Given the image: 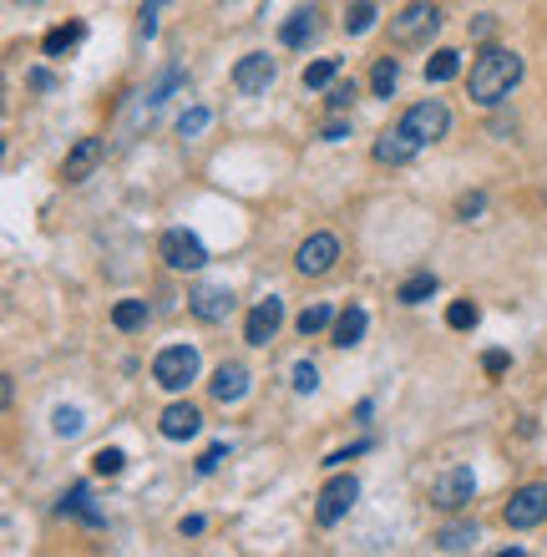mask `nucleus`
Masks as SVG:
<instances>
[{
	"mask_svg": "<svg viewBox=\"0 0 547 557\" xmlns=\"http://www.w3.org/2000/svg\"><path fill=\"white\" fill-rule=\"evenodd\" d=\"M208 390H213V401H218V406L244 401V395H249V370H244V365H218Z\"/></svg>",
	"mask_w": 547,
	"mask_h": 557,
	"instance_id": "obj_16",
	"label": "nucleus"
},
{
	"mask_svg": "<svg viewBox=\"0 0 547 557\" xmlns=\"http://www.w3.org/2000/svg\"><path fill=\"white\" fill-rule=\"evenodd\" d=\"M340 137H350V122H340V117L325 122V142H340Z\"/></svg>",
	"mask_w": 547,
	"mask_h": 557,
	"instance_id": "obj_41",
	"label": "nucleus"
},
{
	"mask_svg": "<svg viewBox=\"0 0 547 557\" xmlns=\"http://www.w3.org/2000/svg\"><path fill=\"white\" fill-rule=\"evenodd\" d=\"M112 325H117V330H127V335H132V330H142V325H147V299H122V304L112 309Z\"/></svg>",
	"mask_w": 547,
	"mask_h": 557,
	"instance_id": "obj_25",
	"label": "nucleus"
},
{
	"mask_svg": "<svg viewBox=\"0 0 547 557\" xmlns=\"http://www.w3.org/2000/svg\"><path fill=\"white\" fill-rule=\"evenodd\" d=\"M335 259H340V238H335V233H309L304 244L294 249V269H299L304 279L330 274V269H335Z\"/></svg>",
	"mask_w": 547,
	"mask_h": 557,
	"instance_id": "obj_8",
	"label": "nucleus"
},
{
	"mask_svg": "<svg viewBox=\"0 0 547 557\" xmlns=\"http://www.w3.org/2000/svg\"><path fill=\"white\" fill-rule=\"evenodd\" d=\"M208 122H213V112H208V107H193V112H183V117H178V132H183V137H198Z\"/></svg>",
	"mask_w": 547,
	"mask_h": 557,
	"instance_id": "obj_33",
	"label": "nucleus"
},
{
	"mask_svg": "<svg viewBox=\"0 0 547 557\" xmlns=\"http://www.w3.org/2000/svg\"><path fill=\"white\" fill-rule=\"evenodd\" d=\"M335 82H340V56H320L315 66H304V87L309 92H325Z\"/></svg>",
	"mask_w": 547,
	"mask_h": 557,
	"instance_id": "obj_22",
	"label": "nucleus"
},
{
	"mask_svg": "<svg viewBox=\"0 0 547 557\" xmlns=\"http://www.w3.org/2000/svg\"><path fill=\"white\" fill-rule=\"evenodd\" d=\"M401 127H406L421 147H431V142H441V137L451 132V112H446V102H416V107H406Z\"/></svg>",
	"mask_w": 547,
	"mask_h": 557,
	"instance_id": "obj_9",
	"label": "nucleus"
},
{
	"mask_svg": "<svg viewBox=\"0 0 547 557\" xmlns=\"http://www.w3.org/2000/svg\"><path fill=\"white\" fill-rule=\"evenodd\" d=\"M82 426H87V421H82V411H76V406H61V411L51 416V431H56L61 441H66V436H82Z\"/></svg>",
	"mask_w": 547,
	"mask_h": 557,
	"instance_id": "obj_30",
	"label": "nucleus"
},
{
	"mask_svg": "<svg viewBox=\"0 0 547 557\" xmlns=\"http://www.w3.org/2000/svg\"><path fill=\"white\" fill-rule=\"evenodd\" d=\"M507 365H512L507 350H487V355H482V370H487V375H507Z\"/></svg>",
	"mask_w": 547,
	"mask_h": 557,
	"instance_id": "obj_35",
	"label": "nucleus"
},
{
	"mask_svg": "<svg viewBox=\"0 0 547 557\" xmlns=\"http://www.w3.org/2000/svg\"><path fill=\"white\" fill-rule=\"evenodd\" d=\"M158 431H163L168 441H188V436H198V431H203V416H198V406H188V401H173V406L163 411Z\"/></svg>",
	"mask_w": 547,
	"mask_h": 557,
	"instance_id": "obj_15",
	"label": "nucleus"
},
{
	"mask_svg": "<svg viewBox=\"0 0 547 557\" xmlns=\"http://www.w3.org/2000/svg\"><path fill=\"white\" fill-rule=\"evenodd\" d=\"M416 152H421V142L406 127H390L385 137H375V163H385V168H406Z\"/></svg>",
	"mask_w": 547,
	"mask_h": 557,
	"instance_id": "obj_14",
	"label": "nucleus"
},
{
	"mask_svg": "<svg viewBox=\"0 0 547 557\" xmlns=\"http://www.w3.org/2000/svg\"><path fill=\"white\" fill-rule=\"evenodd\" d=\"M315 385H320V370L309 365V360H299V365H294V390H299V395H309Z\"/></svg>",
	"mask_w": 547,
	"mask_h": 557,
	"instance_id": "obj_34",
	"label": "nucleus"
},
{
	"mask_svg": "<svg viewBox=\"0 0 547 557\" xmlns=\"http://www.w3.org/2000/svg\"><path fill=\"white\" fill-rule=\"evenodd\" d=\"M477 320H482V309H477L472 299H456V304L446 309V325H451V330H477Z\"/></svg>",
	"mask_w": 547,
	"mask_h": 557,
	"instance_id": "obj_29",
	"label": "nucleus"
},
{
	"mask_svg": "<svg viewBox=\"0 0 547 557\" xmlns=\"http://www.w3.org/2000/svg\"><path fill=\"white\" fill-rule=\"evenodd\" d=\"M492 31H497L492 16H477V21H472V36H492Z\"/></svg>",
	"mask_w": 547,
	"mask_h": 557,
	"instance_id": "obj_43",
	"label": "nucleus"
},
{
	"mask_svg": "<svg viewBox=\"0 0 547 557\" xmlns=\"http://www.w3.org/2000/svg\"><path fill=\"white\" fill-rule=\"evenodd\" d=\"M279 325H284V304L279 299H259L249 309V320H244V340L249 345H269L279 335Z\"/></svg>",
	"mask_w": 547,
	"mask_h": 557,
	"instance_id": "obj_12",
	"label": "nucleus"
},
{
	"mask_svg": "<svg viewBox=\"0 0 547 557\" xmlns=\"http://www.w3.org/2000/svg\"><path fill=\"white\" fill-rule=\"evenodd\" d=\"M82 36H87V26H82V21H66V26H56V31H46V41H41V51H46V56H66V51H71L76 41H82Z\"/></svg>",
	"mask_w": 547,
	"mask_h": 557,
	"instance_id": "obj_21",
	"label": "nucleus"
},
{
	"mask_svg": "<svg viewBox=\"0 0 547 557\" xmlns=\"http://www.w3.org/2000/svg\"><path fill=\"white\" fill-rule=\"evenodd\" d=\"M360 502V482L345 471V476H330L325 482V492H320V502H315V517H320V527H335V522H345L350 517V507Z\"/></svg>",
	"mask_w": 547,
	"mask_h": 557,
	"instance_id": "obj_6",
	"label": "nucleus"
},
{
	"mask_svg": "<svg viewBox=\"0 0 547 557\" xmlns=\"http://www.w3.org/2000/svg\"><path fill=\"white\" fill-rule=\"evenodd\" d=\"M203 527H208V522H203V517H183V522H178V532H183V537H198V532H203Z\"/></svg>",
	"mask_w": 547,
	"mask_h": 557,
	"instance_id": "obj_42",
	"label": "nucleus"
},
{
	"mask_svg": "<svg viewBox=\"0 0 547 557\" xmlns=\"http://www.w3.org/2000/svg\"><path fill=\"white\" fill-rule=\"evenodd\" d=\"M152 380H158L163 390H188L198 380V350L193 345H168L158 350V360H152Z\"/></svg>",
	"mask_w": 547,
	"mask_h": 557,
	"instance_id": "obj_4",
	"label": "nucleus"
},
{
	"mask_svg": "<svg viewBox=\"0 0 547 557\" xmlns=\"http://www.w3.org/2000/svg\"><path fill=\"white\" fill-rule=\"evenodd\" d=\"M365 330H370V314H365L360 304H350V309L335 314V345H340V350H355V345L365 340Z\"/></svg>",
	"mask_w": 547,
	"mask_h": 557,
	"instance_id": "obj_17",
	"label": "nucleus"
},
{
	"mask_svg": "<svg viewBox=\"0 0 547 557\" xmlns=\"http://www.w3.org/2000/svg\"><path fill=\"white\" fill-rule=\"evenodd\" d=\"M26 82H31L36 92H51V87H56V76H51V71H31V76H26Z\"/></svg>",
	"mask_w": 547,
	"mask_h": 557,
	"instance_id": "obj_39",
	"label": "nucleus"
},
{
	"mask_svg": "<svg viewBox=\"0 0 547 557\" xmlns=\"http://www.w3.org/2000/svg\"><path fill=\"white\" fill-rule=\"evenodd\" d=\"M360 451H370V441H355V446H350V451H335V456H330V461H325V466H345V461H355V456H360Z\"/></svg>",
	"mask_w": 547,
	"mask_h": 557,
	"instance_id": "obj_38",
	"label": "nucleus"
},
{
	"mask_svg": "<svg viewBox=\"0 0 547 557\" xmlns=\"http://www.w3.org/2000/svg\"><path fill=\"white\" fill-rule=\"evenodd\" d=\"M431 294H436V274H411V279L396 289V299H401V304H426Z\"/></svg>",
	"mask_w": 547,
	"mask_h": 557,
	"instance_id": "obj_27",
	"label": "nucleus"
},
{
	"mask_svg": "<svg viewBox=\"0 0 547 557\" xmlns=\"http://www.w3.org/2000/svg\"><path fill=\"white\" fill-rule=\"evenodd\" d=\"M355 97H360V87H355V82H335V87H330V112H350V107H355Z\"/></svg>",
	"mask_w": 547,
	"mask_h": 557,
	"instance_id": "obj_32",
	"label": "nucleus"
},
{
	"mask_svg": "<svg viewBox=\"0 0 547 557\" xmlns=\"http://www.w3.org/2000/svg\"><path fill=\"white\" fill-rule=\"evenodd\" d=\"M61 517H82L87 527H107V517L87 502V487H71V492L61 497Z\"/></svg>",
	"mask_w": 547,
	"mask_h": 557,
	"instance_id": "obj_19",
	"label": "nucleus"
},
{
	"mask_svg": "<svg viewBox=\"0 0 547 557\" xmlns=\"http://www.w3.org/2000/svg\"><path fill=\"white\" fill-rule=\"evenodd\" d=\"M502 517H507L512 532H527V527L547 522V482H527V487H517L512 502L502 507Z\"/></svg>",
	"mask_w": 547,
	"mask_h": 557,
	"instance_id": "obj_7",
	"label": "nucleus"
},
{
	"mask_svg": "<svg viewBox=\"0 0 547 557\" xmlns=\"http://www.w3.org/2000/svg\"><path fill=\"white\" fill-rule=\"evenodd\" d=\"M188 309L198 314L203 325H218V320H228V309H233V294H228L223 284H198V289L188 294Z\"/></svg>",
	"mask_w": 547,
	"mask_h": 557,
	"instance_id": "obj_13",
	"label": "nucleus"
},
{
	"mask_svg": "<svg viewBox=\"0 0 547 557\" xmlns=\"http://www.w3.org/2000/svg\"><path fill=\"white\" fill-rule=\"evenodd\" d=\"M436 31H441V11L431 6V0H411L401 16H390V41L396 46H421Z\"/></svg>",
	"mask_w": 547,
	"mask_h": 557,
	"instance_id": "obj_2",
	"label": "nucleus"
},
{
	"mask_svg": "<svg viewBox=\"0 0 547 557\" xmlns=\"http://www.w3.org/2000/svg\"><path fill=\"white\" fill-rule=\"evenodd\" d=\"M461 71V56L456 51H431V61H426V82H451V76Z\"/></svg>",
	"mask_w": 547,
	"mask_h": 557,
	"instance_id": "obj_26",
	"label": "nucleus"
},
{
	"mask_svg": "<svg viewBox=\"0 0 547 557\" xmlns=\"http://www.w3.org/2000/svg\"><path fill=\"white\" fill-rule=\"evenodd\" d=\"M122 466H127V456H122L117 446H102V451L92 456V471H97V476H122Z\"/></svg>",
	"mask_w": 547,
	"mask_h": 557,
	"instance_id": "obj_31",
	"label": "nucleus"
},
{
	"mask_svg": "<svg viewBox=\"0 0 547 557\" xmlns=\"http://www.w3.org/2000/svg\"><path fill=\"white\" fill-rule=\"evenodd\" d=\"M436 547H441V552H472V547H477V527H472V522H451V527L436 532Z\"/></svg>",
	"mask_w": 547,
	"mask_h": 557,
	"instance_id": "obj_20",
	"label": "nucleus"
},
{
	"mask_svg": "<svg viewBox=\"0 0 547 557\" xmlns=\"http://www.w3.org/2000/svg\"><path fill=\"white\" fill-rule=\"evenodd\" d=\"M522 82V56L507 51V46H487L477 61H472V76H466V92H472L477 107H497L512 97V87Z\"/></svg>",
	"mask_w": 547,
	"mask_h": 557,
	"instance_id": "obj_1",
	"label": "nucleus"
},
{
	"mask_svg": "<svg viewBox=\"0 0 547 557\" xmlns=\"http://www.w3.org/2000/svg\"><path fill=\"white\" fill-rule=\"evenodd\" d=\"M274 76H279L274 56H269V51H249L239 66H233V87H239L244 97H264V92L274 87Z\"/></svg>",
	"mask_w": 547,
	"mask_h": 557,
	"instance_id": "obj_10",
	"label": "nucleus"
},
{
	"mask_svg": "<svg viewBox=\"0 0 547 557\" xmlns=\"http://www.w3.org/2000/svg\"><path fill=\"white\" fill-rule=\"evenodd\" d=\"M466 223H472V213H482V193H472V198H461V208H456Z\"/></svg>",
	"mask_w": 547,
	"mask_h": 557,
	"instance_id": "obj_40",
	"label": "nucleus"
},
{
	"mask_svg": "<svg viewBox=\"0 0 547 557\" xmlns=\"http://www.w3.org/2000/svg\"><path fill=\"white\" fill-rule=\"evenodd\" d=\"M375 21H380L375 0H355V6H350V16H345V31H350V36H365Z\"/></svg>",
	"mask_w": 547,
	"mask_h": 557,
	"instance_id": "obj_28",
	"label": "nucleus"
},
{
	"mask_svg": "<svg viewBox=\"0 0 547 557\" xmlns=\"http://www.w3.org/2000/svg\"><path fill=\"white\" fill-rule=\"evenodd\" d=\"M396 82H401L396 56H380V61H375V71H370V92H375V97H390V92H396Z\"/></svg>",
	"mask_w": 547,
	"mask_h": 557,
	"instance_id": "obj_24",
	"label": "nucleus"
},
{
	"mask_svg": "<svg viewBox=\"0 0 547 557\" xmlns=\"http://www.w3.org/2000/svg\"><path fill=\"white\" fill-rule=\"evenodd\" d=\"M315 31H320V16H315V11H294V16L279 26V41H284V46H304V41H315Z\"/></svg>",
	"mask_w": 547,
	"mask_h": 557,
	"instance_id": "obj_18",
	"label": "nucleus"
},
{
	"mask_svg": "<svg viewBox=\"0 0 547 557\" xmlns=\"http://www.w3.org/2000/svg\"><path fill=\"white\" fill-rule=\"evenodd\" d=\"M335 325V309L330 304H309V309H299V320H294V330L309 340V335H320V330H330Z\"/></svg>",
	"mask_w": 547,
	"mask_h": 557,
	"instance_id": "obj_23",
	"label": "nucleus"
},
{
	"mask_svg": "<svg viewBox=\"0 0 547 557\" xmlns=\"http://www.w3.org/2000/svg\"><path fill=\"white\" fill-rule=\"evenodd\" d=\"M472 497H477V476H472V466H446L436 482H431V502H436L441 512L472 507Z\"/></svg>",
	"mask_w": 547,
	"mask_h": 557,
	"instance_id": "obj_5",
	"label": "nucleus"
},
{
	"mask_svg": "<svg viewBox=\"0 0 547 557\" xmlns=\"http://www.w3.org/2000/svg\"><path fill=\"white\" fill-rule=\"evenodd\" d=\"M158 254H163V264H168V269H178V274H198V269L208 264L203 238H198V233H188V228H168V233L158 238Z\"/></svg>",
	"mask_w": 547,
	"mask_h": 557,
	"instance_id": "obj_3",
	"label": "nucleus"
},
{
	"mask_svg": "<svg viewBox=\"0 0 547 557\" xmlns=\"http://www.w3.org/2000/svg\"><path fill=\"white\" fill-rule=\"evenodd\" d=\"M223 451H228V446H208V451L198 456V476H208V471H218V461H223Z\"/></svg>",
	"mask_w": 547,
	"mask_h": 557,
	"instance_id": "obj_37",
	"label": "nucleus"
},
{
	"mask_svg": "<svg viewBox=\"0 0 547 557\" xmlns=\"http://www.w3.org/2000/svg\"><path fill=\"white\" fill-rule=\"evenodd\" d=\"M137 31H142V36H158V0H147V6H142V21H137Z\"/></svg>",
	"mask_w": 547,
	"mask_h": 557,
	"instance_id": "obj_36",
	"label": "nucleus"
},
{
	"mask_svg": "<svg viewBox=\"0 0 547 557\" xmlns=\"http://www.w3.org/2000/svg\"><path fill=\"white\" fill-rule=\"evenodd\" d=\"M107 157V142L102 137H82L71 152H66V163H61V178L66 183H87L92 173H97V163Z\"/></svg>",
	"mask_w": 547,
	"mask_h": 557,
	"instance_id": "obj_11",
	"label": "nucleus"
}]
</instances>
